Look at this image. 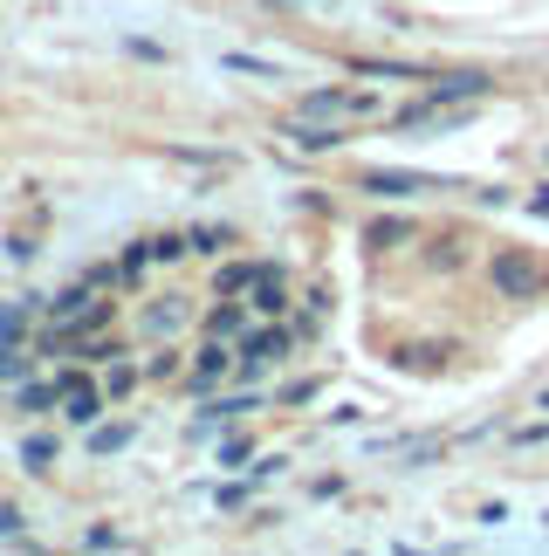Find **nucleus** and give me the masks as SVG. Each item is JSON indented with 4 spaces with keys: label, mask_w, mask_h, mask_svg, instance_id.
<instances>
[{
    "label": "nucleus",
    "mask_w": 549,
    "mask_h": 556,
    "mask_svg": "<svg viewBox=\"0 0 549 556\" xmlns=\"http://www.w3.org/2000/svg\"><path fill=\"white\" fill-rule=\"evenodd\" d=\"M138 378H144L138 365H111V371H103V399H131V392H138Z\"/></svg>",
    "instance_id": "6ab92c4d"
},
{
    "label": "nucleus",
    "mask_w": 549,
    "mask_h": 556,
    "mask_svg": "<svg viewBox=\"0 0 549 556\" xmlns=\"http://www.w3.org/2000/svg\"><path fill=\"white\" fill-rule=\"evenodd\" d=\"M495 90V76L481 70H447V76H426V103H481Z\"/></svg>",
    "instance_id": "39448f33"
},
{
    "label": "nucleus",
    "mask_w": 549,
    "mask_h": 556,
    "mask_svg": "<svg viewBox=\"0 0 549 556\" xmlns=\"http://www.w3.org/2000/svg\"><path fill=\"white\" fill-rule=\"evenodd\" d=\"M529 213H536V220H549V186H536V192H529Z\"/></svg>",
    "instance_id": "7c9ffc66"
},
{
    "label": "nucleus",
    "mask_w": 549,
    "mask_h": 556,
    "mask_svg": "<svg viewBox=\"0 0 549 556\" xmlns=\"http://www.w3.org/2000/svg\"><path fill=\"white\" fill-rule=\"evenodd\" d=\"M357 192H371V200H419V192H460V186L439 173H385V165H371V173H357Z\"/></svg>",
    "instance_id": "f03ea898"
},
{
    "label": "nucleus",
    "mask_w": 549,
    "mask_h": 556,
    "mask_svg": "<svg viewBox=\"0 0 549 556\" xmlns=\"http://www.w3.org/2000/svg\"><path fill=\"white\" fill-rule=\"evenodd\" d=\"M14 378H28V351H0V384H14Z\"/></svg>",
    "instance_id": "393cba45"
},
{
    "label": "nucleus",
    "mask_w": 549,
    "mask_h": 556,
    "mask_svg": "<svg viewBox=\"0 0 549 556\" xmlns=\"http://www.w3.org/2000/svg\"><path fill=\"white\" fill-rule=\"evenodd\" d=\"M144 262H152V248H144V241H138V248H124V254H117V282H138Z\"/></svg>",
    "instance_id": "5701e85b"
},
{
    "label": "nucleus",
    "mask_w": 549,
    "mask_h": 556,
    "mask_svg": "<svg viewBox=\"0 0 549 556\" xmlns=\"http://www.w3.org/2000/svg\"><path fill=\"white\" fill-rule=\"evenodd\" d=\"M303 117H316V124H350V117H371L378 103L365 97V90H309L303 103H295Z\"/></svg>",
    "instance_id": "20e7f679"
},
{
    "label": "nucleus",
    "mask_w": 549,
    "mask_h": 556,
    "mask_svg": "<svg viewBox=\"0 0 549 556\" xmlns=\"http://www.w3.org/2000/svg\"><path fill=\"white\" fill-rule=\"evenodd\" d=\"M82 543H90V549H117L124 536H117V529H111V522H97V529H90V536H82Z\"/></svg>",
    "instance_id": "cd10ccee"
},
{
    "label": "nucleus",
    "mask_w": 549,
    "mask_h": 556,
    "mask_svg": "<svg viewBox=\"0 0 549 556\" xmlns=\"http://www.w3.org/2000/svg\"><path fill=\"white\" fill-rule=\"evenodd\" d=\"M144 371H152V378H173V371H179V351H173V344H158V351H152V365H144Z\"/></svg>",
    "instance_id": "bb28decb"
},
{
    "label": "nucleus",
    "mask_w": 549,
    "mask_h": 556,
    "mask_svg": "<svg viewBox=\"0 0 549 556\" xmlns=\"http://www.w3.org/2000/svg\"><path fill=\"white\" fill-rule=\"evenodd\" d=\"M406 241H419L412 220H371V227H365V248H371V254H392V248H406Z\"/></svg>",
    "instance_id": "ddd939ff"
},
{
    "label": "nucleus",
    "mask_w": 549,
    "mask_h": 556,
    "mask_svg": "<svg viewBox=\"0 0 549 556\" xmlns=\"http://www.w3.org/2000/svg\"><path fill=\"white\" fill-rule=\"evenodd\" d=\"M8 262H35V241H28V233H8Z\"/></svg>",
    "instance_id": "c756f323"
},
{
    "label": "nucleus",
    "mask_w": 549,
    "mask_h": 556,
    "mask_svg": "<svg viewBox=\"0 0 549 556\" xmlns=\"http://www.w3.org/2000/svg\"><path fill=\"white\" fill-rule=\"evenodd\" d=\"M460 262H468V248H460L454 233H439V241H433V254H426V268H460Z\"/></svg>",
    "instance_id": "412c9836"
},
{
    "label": "nucleus",
    "mask_w": 549,
    "mask_h": 556,
    "mask_svg": "<svg viewBox=\"0 0 549 556\" xmlns=\"http://www.w3.org/2000/svg\"><path fill=\"white\" fill-rule=\"evenodd\" d=\"M55 454H62V440H55V433H28V440H21V467H28V475H49Z\"/></svg>",
    "instance_id": "dca6fc26"
},
{
    "label": "nucleus",
    "mask_w": 549,
    "mask_h": 556,
    "mask_svg": "<svg viewBox=\"0 0 549 556\" xmlns=\"http://www.w3.org/2000/svg\"><path fill=\"white\" fill-rule=\"evenodd\" d=\"M227 371H234V351H227V337H206L200 357H193V371H186V392H193V399H200V392H214Z\"/></svg>",
    "instance_id": "423d86ee"
},
{
    "label": "nucleus",
    "mask_w": 549,
    "mask_h": 556,
    "mask_svg": "<svg viewBox=\"0 0 549 556\" xmlns=\"http://www.w3.org/2000/svg\"><path fill=\"white\" fill-rule=\"evenodd\" d=\"M55 392H62V384H21V413H49V405H55Z\"/></svg>",
    "instance_id": "4be33fe9"
},
{
    "label": "nucleus",
    "mask_w": 549,
    "mask_h": 556,
    "mask_svg": "<svg viewBox=\"0 0 549 556\" xmlns=\"http://www.w3.org/2000/svg\"><path fill=\"white\" fill-rule=\"evenodd\" d=\"M247 295H255V309H261V316H289V282H282V268H268Z\"/></svg>",
    "instance_id": "2eb2a0df"
},
{
    "label": "nucleus",
    "mask_w": 549,
    "mask_h": 556,
    "mask_svg": "<svg viewBox=\"0 0 549 556\" xmlns=\"http://www.w3.org/2000/svg\"><path fill=\"white\" fill-rule=\"evenodd\" d=\"M289 144H295V152H336V144H344V124L295 117V124H289Z\"/></svg>",
    "instance_id": "1a4fd4ad"
},
{
    "label": "nucleus",
    "mask_w": 549,
    "mask_h": 556,
    "mask_svg": "<svg viewBox=\"0 0 549 556\" xmlns=\"http://www.w3.org/2000/svg\"><path fill=\"white\" fill-rule=\"evenodd\" d=\"M542 413H549V392H542Z\"/></svg>",
    "instance_id": "2f4dec72"
},
{
    "label": "nucleus",
    "mask_w": 549,
    "mask_h": 556,
    "mask_svg": "<svg viewBox=\"0 0 549 556\" xmlns=\"http://www.w3.org/2000/svg\"><path fill=\"white\" fill-rule=\"evenodd\" d=\"M0 536H14V543H28V536H21V508H8V502H0Z\"/></svg>",
    "instance_id": "c85d7f7f"
},
{
    "label": "nucleus",
    "mask_w": 549,
    "mask_h": 556,
    "mask_svg": "<svg viewBox=\"0 0 549 556\" xmlns=\"http://www.w3.org/2000/svg\"><path fill=\"white\" fill-rule=\"evenodd\" d=\"M144 248H152V262H179V254H186V233H158V241H144Z\"/></svg>",
    "instance_id": "b1692460"
},
{
    "label": "nucleus",
    "mask_w": 549,
    "mask_h": 556,
    "mask_svg": "<svg viewBox=\"0 0 549 556\" xmlns=\"http://www.w3.org/2000/svg\"><path fill=\"white\" fill-rule=\"evenodd\" d=\"M268 268H274V262H220V268H214V289H220V295H247Z\"/></svg>",
    "instance_id": "9d476101"
},
{
    "label": "nucleus",
    "mask_w": 549,
    "mask_h": 556,
    "mask_svg": "<svg viewBox=\"0 0 549 556\" xmlns=\"http://www.w3.org/2000/svg\"><path fill=\"white\" fill-rule=\"evenodd\" d=\"M289 351H295V330H289V324L247 330V337H241V357H234V371H241V378H255V371H268V365H282Z\"/></svg>",
    "instance_id": "7ed1b4c3"
},
{
    "label": "nucleus",
    "mask_w": 549,
    "mask_h": 556,
    "mask_svg": "<svg viewBox=\"0 0 549 556\" xmlns=\"http://www.w3.org/2000/svg\"><path fill=\"white\" fill-rule=\"evenodd\" d=\"M206 337H247V309H241V295H227V303L206 316Z\"/></svg>",
    "instance_id": "f3484780"
},
{
    "label": "nucleus",
    "mask_w": 549,
    "mask_h": 556,
    "mask_svg": "<svg viewBox=\"0 0 549 556\" xmlns=\"http://www.w3.org/2000/svg\"><path fill=\"white\" fill-rule=\"evenodd\" d=\"M55 405H62V419H69V426H97V419H103V384H90V378H62Z\"/></svg>",
    "instance_id": "0eeeda50"
},
{
    "label": "nucleus",
    "mask_w": 549,
    "mask_h": 556,
    "mask_svg": "<svg viewBox=\"0 0 549 556\" xmlns=\"http://www.w3.org/2000/svg\"><path fill=\"white\" fill-rule=\"evenodd\" d=\"M247 454H255V440H247V433H227V440H220V460H227V467H241Z\"/></svg>",
    "instance_id": "a878e982"
},
{
    "label": "nucleus",
    "mask_w": 549,
    "mask_h": 556,
    "mask_svg": "<svg viewBox=\"0 0 549 556\" xmlns=\"http://www.w3.org/2000/svg\"><path fill=\"white\" fill-rule=\"evenodd\" d=\"M357 76H392V83H426V70L419 62H385V55H350Z\"/></svg>",
    "instance_id": "4468645a"
},
{
    "label": "nucleus",
    "mask_w": 549,
    "mask_h": 556,
    "mask_svg": "<svg viewBox=\"0 0 549 556\" xmlns=\"http://www.w3.org/2000/svg\"><path fill=\"white\" fill-rule=\"evenodd\" d=\"M227 70H234V76H261V83H282V62H261V55H241V49H227Z\"/></svg>",
    "instance_id": "a211bd4d"
},
{
    "label": "nucleus",
    "mask_w": 549,
    "mask_h": 556,
    "mask_svg": "<svg viewBox=\"0 0 549 556\" xmlns=\"http://www.w3.org/2000/svg\"><path fill=\"white\" fill-rule=\"evenodd\" d=\"M138 330L152 337V344H173V337L186 330V295H152V309L138 316Z\"/></svg>",
    "instance_id": "6e6552de"
},
{
    "label": "nucleus",
    "mask_w": 549,
    "mask_h": 556,
    "mask_svg": "<svg viewBox=\"0 0 549 556\" xmlns=\"http://www.w3.org/2000/svg\"><path fill=\"white\" fill-rule=\"evenodd\" d=\"M234 248V227L227 220H200V227H186V254H227Z\"/></svg>",
    "instance_id": "9b49d317"
},
{
    "label": "nucleus",
    "mask_w": 549,
    "mask_h": 556,
    "mask_svg": "<svg viewBox=\"0 0 549 556\" xmlns=\"http://www.w3.org/2000/svg\"><path fill=\"white\" fill-rule=\"evenodd\" d=\"M488 282H495L501 303H542L549 295V262L529 254V248H495L488 254Z\"/></svg>",
    "instance_id": "f257e3e1"
},
{
    "label": "nucleus",
    "mask_w": 549,
    "mask_h": 556,
    "mask_svg": "<svg viewBox=\"0 0 549 556\" xmlns=\"http://www.w3.org/2000/svg\"><path fill=\"white\" fill-rule=\"evenodd\" d=\"M131 446V426H97L90 433V454H124Z\"/></svg>",
    "instance_id": "aec40b11"
},
{
    "label": "nucleus",
    "mask_w": 549,
    "mask_h": 556,
    "mask_svg": "<svg viewBox=\"0 0 549 556\" xmlns=\"http://www.w3.org/2000/svg\"><path fill=\"white\" fill-rule=\"evenodd\" d=\"M35 316H41V295H21V309H0V351H14Z\"/></svg>",
    "instance_id": "f8f14e48"
}]
</instances>
